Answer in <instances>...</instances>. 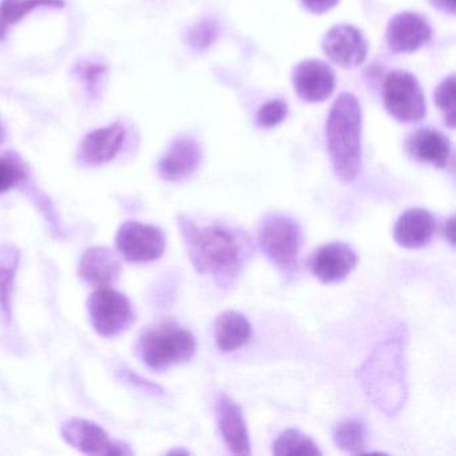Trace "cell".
<instances>
[{
  "label": "cell",
  "instance_id": "1",
  "mask_svg": "<svg viewBox=\"0 0 456 456\" xmlns=\"http://www.w3.org/2000/svg\"><path fill=\"white\" fill-rule=\"evenodd\" d=\"M177 225L197 273L212 276L218 288L232 287L255 252L252 237L221 224L199 225L183 215Z\"/></svg>",
  "mask_w": 456,
  "mask_h": 456
},
{
  "label": "cell",
  "instance_id": "2",
  "mask_svg": "<svg viewBox=\"0 0 456 456\" xmlns=\"http://www.w3.org/2000/svg\"><path fill=\"white\" fill-rule=\"evenodd\" d=\"M407 330L400 325L375 346L357 372L368 399L391 418L407 400Z\"/></svg>",
  "mask_w": 456,
  "mask_h": 456
},
{
  "label": "cell",
  "instance_id": "3",
  "mask_svg": "<svg viewBox=\"0 0 456 456\" xmlns=\"http://www.w3.org/2000/svg\"><path fill=\"white\" fill-rule=\"evenodd\" d=\"M362 111L351 93H343L330 108L325 137L328 153L338 180L352 183L362 170Z\"/></svg>",
  "mask_w": 456,
  "mask_h": 456
},
{
  "label": "cell",
  "instance_id": "4",
  "mask_svg": "<svg viewBox=\"0 0 456 456\" xmlns=\"http://www.w3.org/2000/svg\"><path fill=\"white\" fill-rule=\"evenodd\" d=\"M196 338L177 324H162L141 335L137 351L141 360L154 370H165L193 357Z\"/></svg>",
  "mask_w": 456,
  "mask_h": 456
},
{
  "label": "cell",
  "instance_id": "5",
  "mask_svg": "<svg viewBox=\"0 0 456 456\" xmlns=\"http://www.w3.org/2000/svg\"><path fill=\"white\" fill-rule=\"evenodd\" d=\"M258 245L282 273H290L297 266L303 245L300 224L288 216H269L258 232Z\"/></svg>",
  "mask_w": 456,
  "mask_h": 456
},
{
  "label": "cell",
  "instance_id": "6",
  "mask_svg": "<svg viewBox=\"0 0 456 456\" xmlns=\"http://www.w3.org/2000/svg\"><path fill=\"white\" fill-rule=\"evenodd\" d=\"M384 106L392 118L403 124L421 121L427 114L426 98L415 76L396 70L384 82Z\"/></svg>",
  "mask_w": 456,
  "mask_h": 456
},
{
  "label": "cell",
  "instance_id": "7",
  "mask_svg": "<svg viewBox=\"0 0 456 456\" xmlns=\"http://www.w3.org/2000/svg\"><path fill=\"white\" fill-rule=\"evenodd\" d=\"M90 320L98 335L114 338L124 333L134 322L132 303L124 293L102 288L87 301Z\"/></svg>",
  "mask_w": 456,
  "mask_h": 456
},
{
  "label": "cell",
  "instance_id": "8",
  "mask_svg": "<svg viewBox=\"0 0 456 456\" xmlns=\"http://www.w3.org/2000/svg\"><path fill=\"white\" fill-rule=\"evenodd\" d=\"M117 248L130 263L143 264L159 260L164 256L167 237L153 225L129 221L117 232Z\"/></svg>",
  "mask_w": 456,
  "mask_h": 456
},
{
  "label": "cell",
  "instance_id": "9",
  "mask_svg": "<svg viewBox=\"0 0 456 456\" xmlns=\"http://www.w3.org/2000/svg\"><path fill=\"white\" fill-rule=\"evenodd\" d=\"M322 50L336 65L344 69L356 68L367 58L368 44L362 31L354 26H333L324 38Z\"/></svg>",
  "mask_w": 456,
  "mask_h": 456
},
{
  "label": "cell",
  "instance_id": "10",
  "mask_svg": "<svg viewBox=\"0 0 456 456\" xmlns=\"http://www.w3.org/2000/svg\"><path fill=\"white\" fill-rule=\"evenodd\" d=\"M296 94L309 103L324 102L335 92V71L322 61H303L292 74Z\"/></svg>",
  "mask_w": 456,
  "mask_h": 456
},
{
  "label": "cell",
  "instance_id": "11",
  "mask_svg": "<svg viewBox=\"0 0 456 456\" xmlns=\"http://www.w3.org/2000/svg\"><path fill=\"white\" fill-rule=\"evenodd\" d=\"M216 420L226 447L236 455H250V439L241 407L225 392L216 396Z\"/></svg>",
  "mask_w": 456,
  "mask_h": 456
},
{
  "label": "cell",
  "instance_id": "12",
  "mask_svg": "<svg viewBox=\"0 0 456 456\" xmlns=\"http://www.w3.org/2000/svg\"><path fill=\"white\" fill-rule=\"evenodd\" d=\"M359 263L356 252L344 242H330L314 250L311 257L312 273L324 284H332L348 277Z\"/></svg>",
  "mask_w": 456,
  "mask_h": 456
},
{
  "label": "cell",
  "instance_id": "13",
  "mask_svg": "<svg viewBox=\"0 0 456 456\" xmlns=\"http://www.w3.org/2000/svg\"><path fill=\"white\" fill-rule=\"evenodd\" d=\"M432 31L426 18L404 12L392 17L387 26L386 38L394 53H413L428 44Z\"/></svg>",
  "mask_w": 456,
  "mask_h": 456
},
{
  "label": "cell",
  "instance_id": "14",
  "mask_svg": "<svg viewBox=\"0 0 456 456\" xmlns=\"http://www.w3.org/2000/svg\"><path fill=\"white\" fill-rule=\"evenodd\" d=\"M202 159L201 145L193 137H180L167 149L159 162V175L169 183L188 180L199 169Z\"/></svg>",
  "mask_w": 456,
  "mask_h": 456
},
{
  "label": "cell",
  "instance_id": "15",
  "mask_svg": "<svg viewBox=\"0 0 456 456\" xmlns=\"http://www.w3.org/2000/svg\"><path fill=\"white\" fill-rule=\"evenodd\" d=\"M126 137L121 122L89 133L79 148V159L90 167H100L116 159Z\"/></svg>",
  "mask_w": 456,
  "mask_h": 456
},
{
  "label": "cell",
  "instance_id": "16",
  "mask_svg": "<svg viewBox=\"0 0 456 456\" xmlns=\"http://www.w3.org/2000/svg\"><path fill=\"white\" fill-rule=\"evenodd\" d=\"M405 151L411 159L431 167H447L451 159V142L439 130L421 127L405 141Z\"/></svg>",
  "mask_w": 456,
  "mask_h": 456
},
{
  "label": "cell",
  "instance_id": "17",
  "mask_svg": "<svg viewBox=\"0 0 456 456\" xmlns=\"http://www.w3.org/2000/svg\"><path fill=\"white\" fill-rule=\"evenodd\" d=\"M121 272V263L111 250L103 247H93L82 256L78 273L87 285L102 289L116 284Z\"/></svg>",
  "mask_w": 456,
  "mask_h": 456
},
{
  "label": "cell",
  "instance_id": "18",
  "mask_svg": "<svg viewBox=\"0 0 456 456\" xmlns=\"http://www.w3.org/2000/svg\"><path fill=\"white\" fill-rule=\"evenodd\" d=\"M435 233V218L428 210L412 208L405 210L394 228V239L405 249H420L428 245Z\"/></svg>",
  "mask_w": 456,
  "mask_h": 456
},
{
  "label": "cell",
  "instance_id": "19",
  "mask_svg": "<svg viewBox=\"0 0 456 456\" xmlns=\"http://www.w3.org/2000/svg\"><path fill=\"white\" fill-rule=\"evenodd\" d=\"M61 436L85 455H105L110 439L108 432L94 421L73 418L61 427Z\"/></svg>",
  "mask_w": 456,
  "mask_h": 456
},
{
  "label": "cell",
  "instance_id": "20",
  "mask_svg": "<svg viewBox=\"0 0 456 456\" xmlns=\"http://www.w3.org/2000/svg\"><path fill=\"white\" fill-rule=\"evenodd\" d=\"M252 336L249 320L236 311H226L216 320L215 338L223 352H233L247 346Z\"/></svg>",
  "mask_w": 456,
  "mask_h": 456
},
{
  "label": "cell",
  "instance_id": "21",
  "mask_svg": "<svg viewBox=\"0 0 456 456\" xmlns=\"http://www.w3.org/2000/svg\"><path fill=\"white\" fill-rule=\"evenodd\" d=\"M20 263V252L15 245L0 247V324L9 325L12 322V288Z\"/></svg>",
  "mask_w": 456,
  "mask_h": 456
},
{
  "label": "cell",
  "instance_id": "22",
  "mask_svg": "<svg viewBox=\"0 0 456 456\" xmlns=\"http://www.w3.org/2000/svg\"><path fill=\"white\" fill-rule=\"evenodd\" d=\"M65 0H2L0 2V42L6 38L9 28L41 7L62 9Z\"/></svg>",
  "mask_w": 456,
  "mask_h": 456
},
{
  "label": "cell",
  "instance_id": "23",
  "mask_svg": "<svg viewBox=\"0 0 456 456\" xmlns=\"http://www.w3.org/2000/svg\"><path fill=\"white\" fill-rule=\"evenodd\" d=\"M333 442L336 447L346 452L360 455L365 453L367 447V428L365 424L359 419H344L340 423L336 424L333 428Z\"/></svg>",
  "mask_w": 456,
  "mask_h": 456
},
{
  "label": "cell",
  "instance_id": "24",
  "mask_svg": "<svg viewBox=\"0 0 456 456\" xmlns=\"http://www.w3.org/2000/svg\"><path fill=\"white\" fill-rule=\"evenodd\" d=\"M272 451L276 456H316L322 453L311 437L295 428L282 431L274 440Z\"/></svg>",
  "mask_w": 456,
  "mask_h": 456
},
{
  "label": "cell",
  "instance_id": "25",
  "mask_svg": "<svg viewBox=\"0 0 456 456\" xmlns=\"http://www.w3.org/2000/svg\"><path fill=\"white\" fill-rule=\"evenodd\" d=\"M28 178V170L20 159L0 156V194L12 191Z\"/></svg>",
  "mask_w": 456,
  "mask_h": 456
},
{
  "label": "cell",
  "instance_id": "26",
  "mask_svg": "<svg viewBox=\"0 0 456 456\" xmlns=\"http://www.w3.org/2000/svg\"><path fill=\"white\" fill-rule=\"evenodd\" d=\"M435 102L443 113L444 124L450 129L455 127V76L443 79L435 90Z\"/></svg>",
  "mask_w": 456,
  "mask_h": 456
},
{
  "label": "cell",
  "instance_id": "27",
  "mask_svg": "<svg viewBox=\"0 0 456 456\" xmlns=\"http://www.w3.org/2000/svg\"><path fill=\"white\" fill-rule=\"evenodd\" d=\"M218 33H220V28L217 20L215 18H205L189 31V45L194 50L204 52L215 44L216 39L218 38Z\"/></svg>",
  "mask_w": 456,
  "mask_h": 456
},
{
  "label": "cell",
  "instance_id": "28",
  "mask_svg": "<svg viewBox=\"0 0 456 456\" xmlns=\"http://www.w3.org/2000/svg\"><path fill=\"white\" fill-rule=\"evenodd\" d=\"M288 117V105L284 101L274 100L264 103L258 109L256 122L263 129H273L285 121Z\"/></svg>",
  "mask_w": 456,
  "mask_h": 456
},
{
  "label": "cell",
  "instance_id": "29",
  "mask_svg": "<svg viewBox=\"0 0 456 456\" xmlns=\"http://www.w3.org/2000/svg\"><path fill=\"white\" fill-rule=\"evenodd\" d=\"M77 74L86 87L87 94L95 97L100 90L102 79L105 78L108 69L105 65L94 62H85L77 66Z\"/></svg>",
  "mask_w": 456,
  "mask_h": 456
},
{
  "label": "cell",
  "instance_id": "30",
  "mask_svg": "<svg viewBox=\"0 0 456 456\" xmlns=\"http://www.w3.org/2000/svg\"><path fill=\"white\" fill-rule=\"evenodd\" d=\"M119 378H121L125 383L140 389V391L146 392V394L154 395V396H161V395H164V388H162L161 386L148 380V379L142 378V376L137 375V373L133 372L132 370H119Z\"/></svg>",
  "mask_w": 456,
  "mask_h": 456
},
{
  "label": "cell",
  "instance_id": "31",
  "mask_svg": "<svg viewBox=\"0 0 456 456\" xmlns=\"http://www.w3.org/2000/svg\"><path fill=\"white\" fill-rule=\"evenodd\" d=\"M340 0H300L301 6L314 15L325 14L338 6Z\"/></svg>",
  "mask_w": 456,
  "mask_h": 456
},
{
  "label": "cell",
  "instance_id": "32",
  "mask_svg": "<svg viewBox=\"0 0 456 456\" xmlns=\"http://www.w3.org/2000/svg\"><path fill=\"white\" fill-rule=\"evenodd\" d=\"M133 455L132 448L121 440H110L105 456H130Z\"/></svg>",
  "mask_w": 456,
  "mask_h": 456
},
{
  "label": "cell",
  "instance_id": "33",
  "mask_svg": "<svg viewBox=\"0 0 456 456\" xmlns=\"http://www.w3.org/2000/svg\"><path fill=\"white\" fill-rule=\"evenodd\" d=\"M432 6L447 14H455L456 0H431Z\"/></svg>",
  "mask_w": 456,
  "mask_h": 456
},
{
  "label": "cell",
  "instance_id": "34",
  "mask_svg": "<svg viewBox=\"0 0 456 456\" xmlns=\"http://www.w3.org/2000/svg\"><path fill=\"white\" fill-rule=\"evenodd\" d=\"M444 236L451 245L455 244V237H453L455 236V221H453V217L448 218V220L445 221Z\"/></svg>",
  "mask_w": 456,
  "mask_h": 456
},
{
  "label": "cell",
  "instance_id": "35",
  "mask_svg": "<svg viewBox=\"0 0 456 456\" xmlns=\"http://www.w3.org/2000/svg\"><path fill=\"white\" fill-rule=\"evenodd\" d=\"M175 453H178V455H180V453H183V455H189V451L173 450V451H170L169 455H175Z\"/></svg>",
  "mask_w": 456,
  "mask_h": 456
},
{
  "label": "cell",
  "instance_id": "36",
  "mask_svg": "<svg viewBox=\"0 0 456 456\" xmlns=\"http://www.w3.org/2000/svg\"><path fill=\"white\" fill-rule=\"evenodd\" d=\"M4 126H2V124H0V143L4 142Z\"/></svg>",
  "mask_w": 456,
  "mask_h": 456
}]
</instances>
